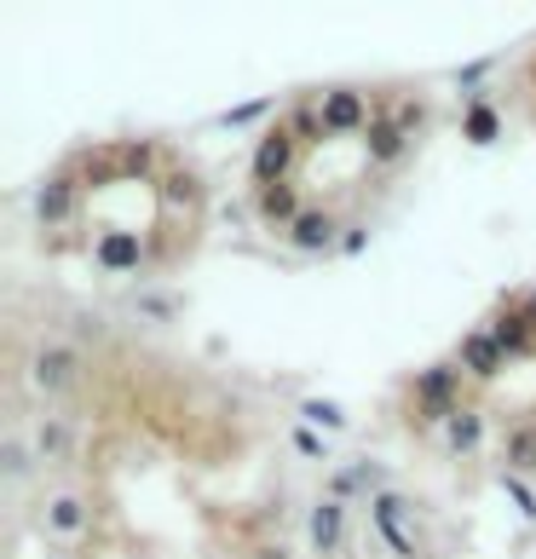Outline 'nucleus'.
<instances>
[{
  "label": "nucleus",
  "instance_id": "obj_1",
  "mask_svg": "<svg viewBox=\"0 0 536 559\" xmlns=\"http://www.w3.org/2000/svg\"><path fill=\"white\" fill-rule=\"evenodd\" d=\"M369 525H376V536L398 559H416V502H409V496L381 490L376 502H369Z\"/></svg>",
  "mask_w": 536,
  "mask_h": 559
},
{
  "label": "nucleus",
  "instance_id": "obj_2",
  "mask_svg": "<svg viewBox=\"0 0 536 559\" xmlns=\"http://www.w3.org/2000/svg\"><path fill=\"white\" fill-rule=\"evenodd\" d=\"M416 409L432 421H450L462 409V369L456 364H432L416 376Z\"/></svg>",
  "mask_w": 536,
  "mask_h": 559
},
{
  "label": "nucleus",
  "instance_id": "obj_3",
  "mask_svg": "<svg viewBox=\"0 0 536 559\" xmlns=\"http://www.w3.org/2000/svg\"><path fill=\"white\" fill-rule=\"evenodd\" d=\"M295 133L288 128H265V139L254 144V156H249V168H254V185L265 191V185H288V168H295Z\"/></svg>",
  "mask_w": 536,
  "mask_h": 559
},
{
  "label": "nucleus",
  "instance_id": "obj_4",
  "mask_svg": "<svg viewBox=\"0 0 536 559\" xmlns=\"http://www.w3.org/2000/svg\"><path fill=\"white\" fill-rule=\"evenodd\" d=\"M323 121H329V133H369V98L358 87H329L323 93Z\"/></svg>",
  "mask_w": 536,
  "mask_h": 559
},
{
  "label": "nucleus",
  "instance_id": "obj_5",
  "mask_svg": "<svg viewBox=\"0 0 536 559\" xmlns=\"http://www.w3.org/2000/svg\"><path fill=\"white\" fill-rule=\"evenodd\" d=\"M502 364H508V352L497 346V335H490V329H473V335H462V369H467V376L497 381Z\"/></svg>",
  "mask_w": 536,
  "mask_h": 559
},
{
  "label": "nucleus",
  "instance_id": "obj_6",
  "mask_svg": "<svg viewBox=\"0 0 536 559\" xmlns=\"http://www.w3.org/2000/svg\"><path fill=\"white\" fill-rule=\"evenodd\" d=\"M75 376H81V358H75L70 346H47V352L35 358V386H40V392H70Z\"/></svg>",
  "mask_w": 536,
  "mask_h": 559
},
{
  "label": "nucleus",
  "instance_id": "obj_7",
  "mask_svg": "<svg viewBox=\"0 0 536 559\" xmlns=\"http://www.w3.org/2000/svg\"><path fill=\"white\" fill-rule=\"evenodd\" d=\"M306 536H312L318 554H335V548L346 543V513H341V502H318L312 513H306Z\"/></svg>",
  "mask_w": 536,
  "mask_h": 559
},
{
  "label": "nucleus",
  "instance_id": "obj_8",
  "mask_svg": "<svg viewBox=\"0 0 536 559\" xmlns=\"http://www.w3.org/2000/svg\"><path fill=\"white\" fill-rule=\"evenodd\" d=\"M288 242H295L300 254H323V248H335V242H341V231H335V219H329L323 209H306L300 225L288 231Z\"/></svg>",
  "mask_w": 536,
  "mask_h": 559
},
{
  "label": "nucleus",
  "instance_id": "obj_9",
  "mask_svg": "<svg viewBox=\"0 0 536 559\" xmlns=\"http://www.w3.org/2000/svg\"><path fill=\"white\" fill-rule=\"evenodd\" d=\"M254 209H260V219H265V225H288V231H295V225H300V214H306V209H300V191H295V185H265Z\"/></svg>",
  "mask_w": 536,
  "mask_h": 559
},
{
  "label": "nucleus",
  "instance_id": "obj_10",
  "mask_svg": "<svg viewBox=\"0 0 536 559\" xmlns=\"http://www.w3.org/2000/svg\"><path fill=\"white\" fill-rule=\"evenodd\" d=\"M462 139L479 144V151H485V144H497L502 139V110L490 105V98H473V105L462 110Z\"/></svg>",
  "mask_w": 536,
  "mask_h": 559
},
{
  "label": "nucleus",
  "instance_id": "obj_11",
  "mask_svg": "<svg viewBox=\"0 0 536 559\" xmlns=\"http://www.w3.org/2000/svg\"><path fill=\"white\" fill-rule=\"evenodd\" d=\"M139 254H144V248H139V237H133V231H105V237L93 242V260L105 265V272H133Z\"/></svg>",
  "mask_w": 536,
  "mask_h": 559
},
{
  "label": "nucleus",
  "instance_id": "obj_12",
  "mask_svg": "<svg viewBox=\"0 0 536 559\" xmlns=\"http://www.w3.org/2000/svg\"><path fill=\"white\" fill-rule=\"evenodd\" d=\"M485 444V416L479 409H456V416L444 421V450L450 455H473Z\"/></svg>",
  "mask_w": 536,
  "mask_h": 559
},
{
  "label": "nucleus",
  "instance_id": "obj_13",
  "mask_svg": "<svg viewBox=\"0 0 536 559\" xmlns=\"http://www.w3.org/2000/svg\"><path fill=\"white\" fill-rule=\"evenodd\" d=\"M364 156L376 162V168H393V162L404 156V133L386 116H376V121H369V133H364Z\"/></svg>",
  "mask_w": 536,
  "mask_h": 559
},
{
  "label": "nucleus",
  "instance_id": "obj_14",
  "mask_svg": "<svg viewBox=\"0 0 536 559\" xmlns=\"http://www.w3.org/2000/svg\"><path fill=\"white\" fill-rule=\"evenodd\" d=\"M490 335H497V346L508 352V358H525V352H536V329H531L525 312H502Z\"/></svg>",
  "mask_w": 536,
  "mask_h": 559
},
{
  "label": "nucleus",
  "instance_id": "obj_15",
  "mask_svg": "<svg viewBox=\"0 0 536 559\" xmlns=\"http://www.w3.org/2000/svg\"><path fill=\"white\" fill-rule=\"evenodd\" d=\"M47 531L52 536H81V531H87V502H81V496H52V502H47Z\"/></svg>",
  "mask_w": 536,
  "mask_h": 559
},
{
  "label": "nucleus",
  "instance_id": "obj_16",
  "mask_svg": "<svg viewBox=\"0 0 536 559\" xmlns=\"http://www.w3.org/2000/svg\"><path fill=\"white\" fill-rule=\"evenodd\" d=\"M35 214L47 225H64L75 214V185L70 179H47V185H40V197H35Z\"/></svg>",
  "mask_w": 536,
  "mask_h": 559
},
{
  "label": "nucleus",
  "instance_id": "obj_17",
  "mask_svg": "<svg viewBox=\"0 0 536 559\" xmlns=\"http://www.w3.org/2000/svg\"><path fill=\"white\" fill-rule=\"evenodd\" d=\"M376 479H381V473L364 467V462H358V467H341L335 479H329V502H353V496H364Z\"/></svg>",
  "mask_w": 536,
  "mask_h": 559
},
{
  "label": "nucleus",
  "instance_id": "obj_18",
  "mask_svg": "<svg viewBox=\"0 0 536 559\" xmlns=\"http://www.w3.org/2000/svg\"><path fill=\"white\" fill-rule=\"evenodd\" d=\"M508 467L513 473H536V421L508 432Z\"/></svg>",
  "mask_w": 536,
  "mask_h": 559
},
{
  "label": "nucleus",
  "instance_id": "obj_19",
  "mask_svg": "<svg viewBox=\"0 0 536 559\" xmlns=\"http://www.w3.org/2000/svg\"><path fill=\"white\" fill-rule=\"evenodd\" d=\"M288 133H295V139H329L323 105H295V116H288Z\"/></svg>",
  "mask_w": 536,
  "mask_h": 559
},
{
  "label": "nucleus",
  "instance_id": "obj_20",
  "mask_svg": "<svg viewBox=\"0 0 536 559\" xmlns=\"http://www.w3.org/2000/svg\"><path fill=\"white\" fill-rule=\"evenodd\" d=\"M300 416L312 421V427H329V432H346V409H341V404H329V399H306V404H300Z\"/></svg>",
  "mask_w": 536,
  "mask_h": 559
},
{
  "label": "nucleus",
  "instance_id": "obj_21",
  "mask_svg": "<svg viewBox=\"0 0 536 559\" xmlns=\"http://www.w3.org/2000/svg\"><path fill=\"white\" fill-rule=\"evenodd\" d=\"M288 439H295V450L306 455V462H323V455H329V432H318L312 421H300L295 432H288Z\"/></svg>",
  "mask_w": 536,
  "mask_h": 559
},
{
  "label": "nucleus",
  "instance_id": "obj_22",
  "mask_svg": "<svg viewBox=\"0 0 536 559\" xmlns=\"http://www.w3.org/2000/svg\"><path fill=\"white\" fill-rule=\"evenodd\" d=\"M386 121H393V128H398V133L409 139V133H416L421 121H427V105H421V98H398V105L386 110Z\"/></svg>",
  "mask_w": 536,
  "mask_h": 559
},
{
  "label": "nucleus",
  "instance_id": "obj_23",
  "mask_svg": "<svg viewBox=\"0 0 536 559\" xmlns=\"http://www.w3.org/2000/svg\"><path fill=\"white\" fill-rule=\"evenodd\" d=\"M265 110H277L272 98H249V105H231V110L219 116V128H225V133H231V128H249V121H260Z\"/></svg>",
  "mask_w": 536,
  "mask_h": 559
},
{
  "label": "nucleus",
  "instance_id": "obj_24",
  "mask_svg": "<svg viewBox=\"0 0 536 559\" xmlns=\"http://www.w3.org/2000/svg\"><path fill=\"white\" fill-rule=\"evenodd\" d=\"M35 450H40V455H64V450H70V427H64V421H47V427L35 432Z\"/></svg>",
  "mask_w": 536,
  "mask_h": 559
},
{
  "label": "nucleus",
  "instance_id": "obj_25",
  "mask_svg": "<svg viewBox=\"0 0 536 559\" xmlns=\"http://www.w3.org/2000/svg\"><path fill=\"white\" fill-rule=\"evenodd\" d=\"M502 490H508V502L525 513V520H536V490L525 479H513V473H502Z\"/></svg>",
  "mask_w": 536,
  "mask_h": 559
},
{
  "label": "nucleus",
  "instance_id": "obj_26",
  "mask_svg": "<svg viewBox=\"0 0 536 559\" xmlns=\"http://www.w3.org/2000/svg\"><path fill=\"white\" fill-rule=\"evenodd\" d=\"M0 462H7V479H24V473H29V462H24V444H7V450H0Z\"/></svg>",
  "mask_w": 536,
  "mask_h": 559
},
{
  "label": "nucleus",
  "instance_id": "obj_27",
  "mask_svg": "<svg viewBox=\"0 0 536 559\" xmlns=\"http://www.w3.org/2000/svg\"><path fill=\"white\" fill-rule=\"evenodd\" d=\"M490 70H497V64H490V58H479V64H467V70H462L456 81H462V87H479V81H485Z\"/></svg>",
  "mask_w": 536,
  "mask_h": 559
},
{
  "label": "nucleus",
  "instance_id": "obj_28",
  "mask_svg": "<svg viewBox=\"0 0 536 559\" xmlns=\"http://www.w3.org/2000/svg\"><path fill=\"white\" fill-rule=\"evenodd\" d=\"M364 248H369V231H364V225H353V231L341 237V254H364Z\"/></svg>",
  "mask_w": 536,
  "mask_h": 559
},
{
  "label": "nucleus",
  "instance_id": "obj_29",
  "mask_svg": "<svg viewBox=\"0 0 536 559\" xmlns=\"http://www.w3.org/2000/svg\"><path fill=\"white\" fill-rule=\"evenodd\" d=\"M260 559H288V548H265Z\"/></svg>",
  "mask_w": 536,
  "mask_h": 559
},
{
  "label": "nucleus",
  "instance_id": "obj_30",
  "mask_svg": "<svg viewBox=\"0 0 536 559\" xmlns=\"http://www.w3.org/2000/svg\"><path fill=\"white\" fill-rule=\"evenodd\" d=\"M525 318H531V329H536V300H531V306H525Z\"/></svg>",
  "mask_w": 536,
  "mask_h": 559
}]
</instances>
